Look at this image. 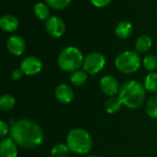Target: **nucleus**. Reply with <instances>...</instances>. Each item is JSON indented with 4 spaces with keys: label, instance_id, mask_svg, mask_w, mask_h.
<instances>
[{
    "label": "nucleus",
    "instance_id": "obj_1",
    "mask_svg": "<svg viewBox=\"0 0 157 157\" xmlns=\"http://www.w3.org/2000/svg\"><path fill=\"white\" fill-rule=\"evenodd\" d=\"M10 135L17 145L29 150L39 147L43 142L41 128L27 118L15 121L10 127Z\"/></svg>",
    "mask_w": 157,
    "mask_h": 157
},
{
    "label": "nucleus",
    "instance_id": "obj_2",
    "mask_svg": "<svg viewBox=\"0 0 157 157\" xmlns=\"http://www.w3.org/2000/svg\"><path fill=\"white\" fill-rule=\"evenodd\" d=\"M145 88L138 81L132 80L123 83L119 92V97L122 104L131 109H136L143 105L145 99Z\"/></svg>",
    "mask_w": 157,
    "mask_h": 157
},
{
    "label": "nucleus",
    "instance_id": "obj_3",
    "mask_svg": "<svg viewBox=\"0 0 157 157\" xmlns=\"http://www.w3.org/2000/svg\"><path fill=\"white\" fill-rule=\"evenodd\" d=\"M66 144L71 152L78 155H86L90 152L93 142L87 130L76 128L71 130L68 133Z\"/></svg>",
    "mask_w": 157,
    "mask_h": 157
},
{
    "label": "nucleus",
    "instance_id": "obj_4",
    "mask_svg": "<svg viewBox=\"0 0 157 157\" xmlns=\"http://www.w3.org/2000/svg\"><path fill=\"white\" fill-rule=\"evenodd\" d=\"M84 56L82 52L75 46L63 48L58 56V65L63 71L75 72L83 66Z\"/></svg>",
    "mask_w": 157,
    "mask_h": 157
},
{
    "label": "nucleus",
    "instance_id": "obj_5",
    "mask_svg": "<svg viewBox=\"0 0 157 157\" xmlns=\"http://www.w3.org/2000/svg\"><path fill=\"white\" fill-rule=\"evenodd\" d=\"M141 66V57L137 52L127 50L118 55L115 59L116 68L123 74H132Z\"/></svg>",
    "mask_w": 157,
    "mask_h": 157
},
{
    "label": "nucleus",
    "instance_id": "obj_6",
    "mask_svg": "<svg viewBox=\"0 0 157 157\" xmlns=\"http://www.w3.org/2000/svg\"><path fill=\"white\" fill-rule=\"evenodd\" d=\"M106 65L105 56L98 53L93 52L87 55L83 62V68L89 75H96L99 73Z\"/></svg>",
    "mask_w": 157,
    "mask_h": 157
},
{
    "label": "nucleus",
    "instance_id": "obj_7",
    "mask_svg": "<svg viewBox=\"0 0 157 157\" xmlns=\"http://www.w3.org/2000/svg\"><path fill=\"white\" fill-rule=\"evenodd\" d=\"M45 29L52 37L60 38L64 34L66 26L61 18L57 16H51L45 22Z\"/></svg>",
    "mask_w": 157,
    "mask_h": 157
},
{
    "label": "nucleus",
    "instance_id": "obj_8",
    "mask_svg": "<svg viewBox=\"0 0 157 157\" xmlns=\"http://www.w3.org/2000/svg\"><path fill=\"white\" fill-rule=\"evenodd\" d=\"M42 68V62L36 56H28L24 58L20 64V69L25 75L34 76L40 72Z\"/></svg>",
    "mask_w": 157,
    "mask_h": 157
},
{
    "label": "nucleus",
    "instance_id": "obj_9",
    "mask_svg": "<svg viewBox=\"0 0 157 157\" xmlns=\"http://www.w3.org/2000/svg\"><path fill=\"white\" fill-rule=\"evenodd\" d=\"M100 89L101 91L108 96L112 97V96H116V94L120 92V86L118 83V81L112 77V76H104L103 78H101L100 82Z\"/></svg>",
    "mask_w": 157,
    "mask_h": 157
},
{
    "label": "nucleus",
    "instance_id": "obj_10",
    "mask_svg": "<svg viewBox=\"0 0 157 157\" xmlns=\"http://www.w3.org/2000/svg\"><path fill=\"white\" fill-rule=\"evenodd\" d=\"M6 48L8 52L13 55V56H21L25 49H26V44L24 40L17 35H13L8 38L6 42Z\"/></svg>",
    "mask_w": 157,
    "mask_h": 157
},
{
    "label": "nucleus",
    "instance_id": "obj_11",
    "mask_svg": "<svg viewBox=\"0 0 157 157\" xmlns=\"http://www.w3.org/2000/svg\"><path fill=\"white\" fill-rule=\"evenodd\" d=\"M54 94L56 99L63 105H67L70 104L73 99H74V91L73 89L64 83L59 84L54 91Z\"/></svg>",
    "mask_w": 157,
    "mask_h": 157
},
{
    "label": "nucleus",
    "instance_id": "obj_12",
    "mask_svg": "<svg viewBox=\"0 0 157 157\" xmlns=\"http://www.w3.org/2000/svg\"><path fill=\"white\" fill-rule=\"evenodd\" d=\"M17 144L11 139H3L0 143V156L17 157Z\"/></svg>",
    "mask_w": 157,
    "mask_h": 157
},
{
    "label": "nucleus",
    "instance_id": "obj_13",
    "mask_svg": "<svg viewBox=\"0 0 157 157\" xmlns=\"http://www.w3.org/2000/svg\"><path fill=\"white\" fill-rule=\"evenodd\" d=\"M18 19L17 17H15L14 15H4L1 19H0V27L3 31H7V32H12L15 31L17 27H18Z\"/></svg>",
    "mask_w": 157,
    "mask_h": 157
},
{
    "label": "nucleus",
    "instance_id": "obj_14",
    "mask_svg": "<svg viewBox=\"0 0 157 157\" xmlns=\"http://www.w3.org/2000/svg\"><path fill=\"white\" fill-rule=\"evenodd\" d=\"M132 30H133V27H132V24L130 21L122 20L120 23H118V25L116 26L115 33L119 38L126 39L132 34Z\"/></svg>",
    "mask_w": 157,
    "mask_h": 157
},
{
    "label": "nucleus",
    "instance_id": "obj_15",
    "mask_svg": "<svg viewBox=\"0 0 157 157\" xmlns=\"http://www.w3.org/2000/svg\"><path fill=\"white\" fill-rule=\"evenodd\" d=\"M152 44H153V41L151 39V37L146 34H143V35L139 36L135 42L136 52L138 54L145 53L150 50V48L152 47Z\"/></svg>",
    "mask_w": 157,
    "mask_h": 157
},
{
    "label": "nucleus",
    "instance_id": "obj_16",
    "mask_svg": "<svg viewBox=\"0 0 157 157\" xmlns=\"http://www.w3.org/2000/svg\"><path fill=\"white\" fill-rule=\"evenodd\" d=\"M123 105L121 100L120 99L119 95L118 96H112L109 97L106 103H105V110L109 114H115L119 112Z\"/></svg>",
    "mask_w": 157,
    "mask_h": 157
},
{
    "label": "nucleus",
    "instance_id": "obj_17",
    "mask_svg": "<svg viewBox=\"0 0 157 157\" xmlns=\"http://www.w3.org/2000/svg\"><path fill=\"white\" fill-rule=\"evenodd\" d=\"M35 16L40 20H47L50 18V6L42 2L37 3L33 8Z\"/></svg>",
    "mask_w": 157,
    "mask_h": 157
},
{
    "label": "nucleus",
    "instance_id": "obj_18",
    "mask_svg": "<svg viewBox=\"0 0 157 157\" xmlns=\"http://www.w3.org/2000/svg\"><path fill=\"white\" fill-rule=\"evenodd\" d=\"M70 81L75 86H82L87 81V73L84 70H76L73 72L70 76Z\"/></svg>",
    "mask_w": 157,
    "mask_h": 157
},
{
    "label": "nucleus",
    "instance_id": "obj_19",
    "mask_svg": "<svg viewBox=\"0 0 157 157\" xmlns=\"http://www.w3.org/2000/svg\"><path fill=\"white\" fill-rule=\"evenodd\" d=\"M144 88L150 93H157V72H151L144 80Z\"/></svg>",
    "mask_w": 157,
    "mask_h": 157
},
{
    "label": "nucleus",
    "instance_id": "obj_20",
    "mask_svg": "<svg viewBox=\"0 0 157 157\" xmlns=\"http://www.w3.org/2000/svg\"><path fill=\"white\" fill-rule=\"evenodd\" d=\"M16 105V99L10 94H4L0 98V109L3 111L11 110Z\"/></svg>",
    "mask_w": 157,
    "mask_h": 157
},
{
    "label": "nucleus",
    "instance_id": "obj_21",
    "mask_svg": "<svg viewBox=\"0 0 157 157\" xmlns=\"http://www.w3.org/2000/svg\"><path fill=\"white\" fill-rule=\"evenodd\" d=\"M70 150L67 144L64 143H58L54 145L51 150L52 157H66L68 155Z\"/></svg>",
    "mask_w": 157,
    "mask_h": 157
},
{
    "label": "nucleus",
    "instance_id": "obj_22",
    "mask_svg": "<svg viewBox=\"0 0 157 157\" xmlns=\"http://www.w3.org/2000/svg\"><path fill=\"white\" fill-rule=\"evenodd\" d=\"M145 111L150 118L157 119V95L151 97L148 100L145 106Z\"/></svg>",
    "mask_w": 157,
    "mask_h": 157
},
{
    "label": "nucleus",
    "instance_id": "obj_23",
    "mask_svg": "<svg viewBox=\"0 0 157 157\" xmlns=\"http://www.w3.org/2000/svg\"><path fill=\"white\" fill-rule=\"evenodd\" d=\"M144 66L146 70L153 72L157 68V56L155 55H148L144 58Z\"/></svg>",
    "mask_w": 157,
    "mask_h": 157
},
{
    "label": "nucleus",
    "instance_id": "obj_24",
    "mask_svg": "<svg viewBox=\"0 0 157 157\" xmlns=\"http://www.w3.org/2000/svg\"><path fill=\"white\" fill-rule=\"evenodd\" d=\"M71 0H46V4L53 9H63L65 8Z\"/></svg>",
    "mask_w": 157,
    "mask_h": 157
},
{
    "label": "nucleus",
    "instance_id": "obj_25",
    "mask_svg": "<svg viewBox=\"0 0 157 157\" xmlns=\"http://www.w3.org/2000/svg\"><path fill=\"white\" fill-rule=\"evenodd\" d=\"M9 131V128H8V124L6 123L5 121L1 120L0 121V137L1 138H4L7 132Z\"/></svg>",
    "mask_w": 157,
    "mask_h": 157
},
{
    "label": "nucleus",
    "instance_id": "obj_26",
    "mask_svg": "<svg viewBox=\"0 0 157 157\" xmlns=\"http://www.w3.org/2000/svg\"><path fill=\"white\" fill-rule=\"evenodd\" d=\"M90 1L96 7H104L108 6L111 0H90Z\"/></svg>",
    "mask_w": 157,
    "mask_h": 157
},
{
    "label": "nucleus",
    "instance_id": "obj_27",
    "mask_svg": "<svg viewBox=\"0 0 157 157\" xmlns=\"http://www.w3.org/2000/svg\"><path fill=\"white\" fill-rule=\"evenodd\" d=\"M23 72L20 68H16L14 69L12 72H11V79L14 80V81H17V80H20L23 76Z\"/></svg>",
    "mask_w": 157,
    "mask_h": 157
},
{
    "label": "nucleus",
    "instance_id": "obj_28",
    "mask_svg": "<svg viewBox=\"0 0 157 157\" xmlns=\"http://www.w3.org/2000/svg\"><path fill=\"white\" fill-rule=\"evenodd\" d=\"M86 157H98V156H96V155H89V156H86Z\"/></svg>",
    "mask_w": 157,
    "mask_h": 157
}]
</instances>
